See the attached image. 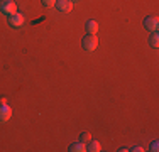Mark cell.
<instances>
[{
	"label": "cell",
	"instance_id": "1",
	"mask_svg": "<svg viewBox=\"0 0 159 152\" xmlns=\"http://www.w3.org/2000/svg\"><path fill=\"white\" fill-rule=\"evenodd\" d=\"M81 44H83V49L88 52L95 51V49L98 47V37L97 34H88V36H85L81 39Z\"/></svg>",
	"mask_w": 159,
	"mask_h": 152
},
{
	"label": "cell",
	"instance_id": "14",
	"mask_svg": "<svg viewBox=\"0 0 159 152\" xmlns=\"http://www.w3.org/2000/svg\"><path fill=\"white\" fill-rule=\"evenodd\" d=\"M132 150H137V152H142L144 149H142V147H139V145H137V147H134V149H132Z\"/></svg>",
	"mask_w": 159,
	"mask_h": 152
},
{
	"label": "cell",
	"instance_id": "4",
	"mask_svg": "<svg viewBox=\"0 0 159 152\" xmlns=\"http://www.w3.org/2000/svg\"><path fill=\"white\" fill-rule=\"evenodd\" d=\"M10 117H12V108L7 103H0V122L5 123L10 120Z\"/></svg>",
	"mask_w": 159,
	"mask_h": 152
},
{
	"label": "cell",
	"instance_id": "6",
	"mask_svg": "<svg viewBox=\"0 0 159 152\" xmlns=\"http://www.w3.org/2000/svg\"><path fill=\"white\" fill-rule=\"evenodd\" d=\"M9 24L12 27H20L24 24V15L19 14V12H14L12 15H9Z\"/></svg>",
	"mask_w": 159,
	"mask_h": 152
},
{
	"label": "cell",
	"instance_id": "8",
	"mask_svg": "<svg viewBox=\"0 0 159 152\" xmlns=\"http://www.w3.org/2000/svg\"><path fill=\"white\" fill-rule=\"evenodd\" d=\"M86 150H90V152H100V150H102L100 142H98V140H90V142H88V147H86Z\"/></svg>",
	"mask_w": 159,
	"mask_h": 152
},
{
	"label": "cell",
	"instance_id": "13",
	"mask_svg": "<svg viewBox=\"0 0 159 152\" xmlns=\"http://www.w3.org/2000/svg\"><path fill=\"white\" fill-rule=\"evenodd\" d=\"M157 145H159V144H157V140H156V142H152V145H151V150H152V152H156V150H157Z\"/></svg>",
	"mask_w": 159,
	"mask_h": 152
},
{
	"label": "cell",
	"instance_id": "3",
	"mask_svg": "<svg viewBox=\"0 0 159 152\" xmlns=\"http://www.w3.org/2000/svg\"><path fill=\"white\" fill-rule=\"evenodd\" d=\"M144 27L147 30H151V32H157L159 29V19L156 15H152V17H146L144 19Z\"/></svg>",
	"mask_w": 159,
	"mask_h": 152
},
{
	"label": "cell",
	"instance_id": "10",
	"mask_svg": "<svg viewBox=\"0 0 159 152\" xmlns=\"http://www.w3.org/2000/svg\"><path fill=\"white\" fill-rule=\"evenodd\" d=\"M149 44L152 46V47H157V46H159V36H157V32H154L152 36L149 37Z\"/></svg>",
	"mask_w": 159,
	"mask_h": 152
},
{
	"label": "cell",
	"instance_id": "7",
	"mask_svg": "<svg viewBox=\"0 0 159 152\" xmlns=\"http://www.w3.org/2000/svg\"><path fill=\"white\" fill-rule=\"evenodd\" d=\"M86 30H88V34H97L98 32V22L97 20H88L86 22Z\"/></svg>",
	"mask_w": 159,
	"mask_h": 152
},
{
	"label": "cell",
	"instance_id": "15",
	"mask_svg": "<svg viewBox=\"0 0 159 152\" xmlns=\"http://www.w3.org/2000/svg\"><path fill=\"white\" fill-rule=\"evenodd\" d=\"M71 2H76V0H71Z\"/></svg>",
	"mask_w": 159,
	"mask_h": 152
},
{
	"label": "cell",
	"instance_id": "12",
	"mask_svg": "<svg viewBox=\"0 0 159 152\" xmlns=\"http://www.w3.org/2000/svg\"><path fill=\"white\" fill-rule=\"evenodd\" d=\"M43 5L48 7V9H49V7H54L56 5V0H43Z\"/></svg>",
	"mask_w": 159,
	"mask_h": 152
},
{
	"label": "cell",
	"instance_id": "5",
	"mask_svg": "<svg viewBox=\"0 0 159 152\" xmlns=\"http://www.w3.org/2000/svg\"><path fill=\"white\" fill-rule=\"evenodd\" d=\"M54 7L59 10V12L68 14V12H71V9H73V2H71V0H56Z\"/></svg>",
	"mask_w": 159,
	"mask_h": 152
},
{
	"label": "cell",
	"instance_id": "2",
	"mask_svg": "<svg viewBox=\"0 0 159 152\" xmlns=\"http://www.w3.org/2000/svg\"><path fill=\"white\" fill-rule=\"evenodd\" d=\"M0 12L12 15L14 12H17V5L14 0H0Z\"/></svg>",
	"mask_w": 159,
	"mask_h": 152
},
{
	"label": "cell",
	"instance_id": "11",
	"mask_svg": "<svg viewBox=\"0 0 159 152\" xmlns=\"http://www.w3.org/2000/svg\"><path fill=\"white\" fill-rule=\"evenodd\" d=\"M90 140H92V135H90L88 132H83V134H80V142H83V144H88Z\"/></svg>",
	"mask_w": 159,
	"mask_h": 152
},
{
	"label": "cell",
	"instance_id": "9",
	"mask_svg": "<svg viewBox=\"0 0 159 152\" xmlns=\"http://www.w3.org/2000/svg\"><path fill=\"white\" fill-rule=\"evenodd\" d=\"M70 150L71 152H85L86 145L83 142H75V144H71V145H70Z\"/></svg>",
	"mask_w": 159,
	"mask_h": 152
}]
</instances>
